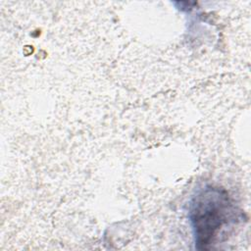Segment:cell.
<instances>
[{"mask_svg": "<svg viewBox=\"0 0 251 251\" xmlns=\"http://www.w3.org/2000/svg\"><path fill=\"white\" fill-rule=\"evenodd\" d=\"M188 217L195 247L203 250L221 241L227 229L242 220L243 214L225 188L206 185L192 196Z\"/></svg>", "mask_w": 251, "mask_h": 251, "instance_id": "cell-1", "label": "cell"}]
</instances>
